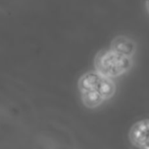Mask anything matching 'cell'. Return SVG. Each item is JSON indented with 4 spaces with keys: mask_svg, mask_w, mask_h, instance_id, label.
I'll use <instances>...</instances> for the list:
<instances>
[{
    "mask_svg": "<svg viewBox=\"0 0 149 149\" xmlns=\"http://www.w3.org/2000/svg\"><path fill=\"white\" fill-rule=\"evenodd\" d=\"M132 64L131 58L119 55L112 50H102L95 57L96 72L110 79L129 71Z\"/></svg>",
    "mask_w": 149,
    "mask_h": 149,
    "instance_id": "obj_1",
    "label": "cell"
},
{
    "mask_svg": "<svg viewBox=\"0 0 149 149\" xmlns=\"http://www.w3.org/2000/svg\"><path fill=\"white\" fill-rule=\"evenodd\" d=\"M79 89L80 91L97 92L105 102L115 93V84L112 79L102 76L96 71H90L80 78Z\"/></svg>",
    "mask_w": 149,
    "mask_h": 149,
    "instance_id": "obj_2",
    "label": "cell"
},
{
    "mask_svg": "<svg viewBox=\"0 0 149 149\" xmlns=\"http://www.w3.org/2000/svg\"><path fill=\"white\" fill-rule=\"evenodd\" d=\"M129 137L131 142L139 148L149 147V120H142L132 126Z\"/></svg>",
    "mask_w": 149,
    "mask_h": 149,
    "instance_id": "obj_3",
    "label": "cell"
},
{
    "mask_svg": "<svg viewBox=\"0 0 149 149\" xmlns=\"http://www.w3.org/2000/svg\"><path fill=\"white\" fill-rule=\"evenodd\" d=\"M110 50L121 56L132 58L136 51V44L127 37H117L112 41Z\"/></svg>",
    "mask_w": 149,
    "mask_h": 149,
    "instance_id": "obj_4",
    "label": "cell"
},
{
    "mask_svg": "<svg viewBox=\"0 0 149 149\" xmlns=\"http://www.w3.org/2000/svg\"><path fill=\"white\" fill-rule=\"evenodd\" d=\"M81 98L84 106L89 109H95L101 106L104 102V100L100 96L99 93L95 91H80Z\"/></svg>",
    "mask_w": 149,
    "mask_h": 149,
    "instance_id": "obj_5",
    "label": "cell"
},
{
    "mask_svg": "<svg viewBox=\"0 0 149 149\" xmlns=\"http://www.w3.org/2000/svg\"><path fill=\"white\" fill-rule=\"evenodd\" d=\"M146 7H147V10L149 11V0H146Z\"/></svg>",
    "mask_w": 149,
    "mask_h": 149,
    "instance_id": "obj_6",
    "label": "cell"
},
{
    "mask_svg": "<svg viewBox=\"0 0 149 149\" xmlns=\"http://www.w3.org/2000/svg\"><path fill=\"white\" fill-rule=\"evenodd\" d=\"M146 149H149V147H148V148H146Z\"/></svg>",
    "mask_w": 149,
    "mask_h": 149,
    "instance_id": "obj_7",
    "label": "cell"
}]
</instances>
